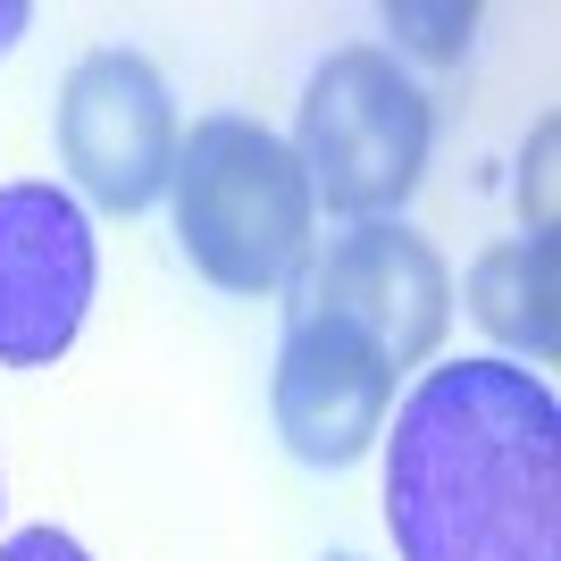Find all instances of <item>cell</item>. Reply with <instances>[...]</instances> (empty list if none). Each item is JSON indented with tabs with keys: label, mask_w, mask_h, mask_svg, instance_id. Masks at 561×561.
<instances>
[{
	"label": "cell",
	"mask_w": 561,
	"mask_h": 561,
	"mask_svg": "<svg viewBox=\"0 0 561 561\" xmlns=\"http://www.w3.org/2000/svg\"><path fill=\"white\" fill-rule=\"evenodd\" d=\"M402 561H561V402L503 352L420 369L386 436Z\"/></svg>",
	"instance_id": "obj_1"
},
{
	"label": "cell",
	"mask_w": 561,
	"mask_h": 561,
	"mask_svg": "<svg viewBox=\"0 0 561 561\" xmlns=\"http://www.w3.org/2000/svg\"><path fill=\"white\" fill-rule=\"evenodd\" d=\"M168 210H176L185 260L218 294H277V285H294L310 260V227H319V202H310V176L294 160V142L234 110L193 117V135L176 142Z\"/></svg>",
	"instance_id": "obj_2"
},
{
	"label": "cell",
	"mask_w": 561,
	"mask_h": 561,
	"mask_svg": "<svg viewBox=\"0 0 561 561\" xmlns=\"http://www.w3.org/2000/svg\"><path fill=\"white\" fill-rule=\"evenodd\" d=\"M427 142H436V101L394 50L344 43L310 68L302 117H294V160L310 176V202L344 210L352 227L402 210L427 176Z\"/></svg>",
	"instance_id": "obj_3"
},
{
	"label": "cell",
	"mask_w": 561,
	"mask_h": 561,
	"mask_svg": "<svg viewBox=\"0 0 561 561\" xmlns=\"http://www.w3.org/2000/svg\"><path fill=\"white\" fill-rule=\"evenodd\" d=\"M59 168L76 176V193L110 218H135L151 210L176 176V93L168 76L142 59V50L110 43V50H84L68 76H59Z\"/></svg>",
	"instance_id": "obj_4"
},
{
	"label": "cell",
	"mask_w": 561,
	"mask_h": 561,
	"mask_svg": "<svg viewBox=\"0 0 561 561\" xmlns=\"http://www.w3.org/2000/svg\"><path fill=\"white\" fill-rule=\"evenodd\" d=\"M101 243L84 202L43 176L0 185V369H59L84 335Z\"/></svg>",
	"instance_id": "obj_5"
},
{
	"label": "cell",
	"mask_w": 561,
	"mask_h": 561,
	"mask_svg": "<svg viewBox=\"0 0 561 561\" xmlns=\"http://www.w3.org/2000/svg\"><path fill=\"white\" fill-rule=\"evenodd\" d=\"M294 302L328 310L335 328H352L394 377H411V369L436 360V344L453 328V268L402 218H369V227L335 234L328 260L302 277Z\"/></svg>",
	"instance_id": "obj_6"
},
{
	"label": "cell",
	"mask_w": 561,
	"mask_h": 561,
	"mask_svg": "<svg viewBox=\"0 0 561 561\" xmlns=\"http://www.w3.org/2000/svg\"><path fill=\"white\" fill-rule=\"evenodd\" d=\"M268 411H277V436L302 469H352L394 420V369L352 328H335L328 310L294 302L277 377H268Z\"/></svg>",
	"instance_id": "obj_7"
},
{
	"label": "cell",
	"mask_w": 561,
	"mask_h": 561,
	"mask_svg": "<svg viewBox=\"0 0 561 561\" xmlns=\"http://www.w3.org/2000/svg\"><path fill=\"white\" fill-rule=\"evenodd\" d=\"M461 302H469V319L503 344V360H553L561 352V319H553V302H561V285H553V227H537V234H503L494 252H478L469 260V277H461Z\"/></svg>",
	"instance_id": "obj_8"
},
{
	"label": "cell",
	"mask_w": 561,
	"mask_h": 561,
	"mask_svg": "<svg viewBox=\"0 0 561 561\" xmlns=\"http://www.w3.org/2000/svg\"><path fill=\"white\" fill-rule=\"evenodd\" d=\"M386 25L411 34L420 50H436V59H461V43H469V9H386Z\"/></svg>",
	"instance_id": "obj_9"
},
{
	"label": "cell",
	"mask_w": 561,
	"mask_h": 561,
	"mask_svg": "<svg viewBox=\"0 0 561 561\" xmlns=\"http://www.w3.org/2000/svg\"><path fill=\"white\" fill-rule=\"evenodd\" d=\"M0 561H93L68 528H18V537H0Z\"/></svg>",
	"instance_id": "obj_10"
},
{
	"label": "cell",
	"mask_w": 561,
	"mask_h": 561,
	"mask_svg": "<svg viewBox=\"0 0 561 561\" xmlns=\"http://www.w3.org/2000/svg\"><path fill=\"white\" fill-rule=\"evenodd\" d=\"M25 25H34V9H25V0H0V59L18 50V34H25Z\"/></svg>",
	"instance_id": "obj_11"
},
{
	"label": "cell",
	"mask_w": 561,
	"mask_h": 561,
	"mask_svg": "<svg viewBox=\"0 0 561 561\" xmlns=\"http://www.w3.org/2000/svg\"><path fill=\"white\" fill-rule=\"evenodd\" d=\"M328 561H360V553H328Z\"/></svg>",
	"instance_id": "obj_12"
}]
</instances>
